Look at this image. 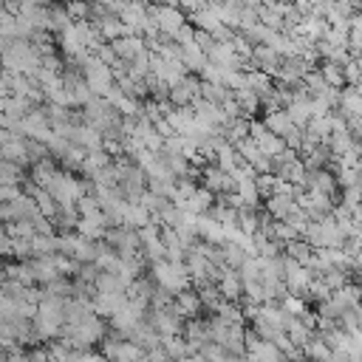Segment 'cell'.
Wrapping results in <instances>:
<instances>
[{
    "mask_svg": "<svg viewBox=\"0 0 362 362\" xmlns=\"http://www.w3.org/2000/svg\"><path fill=\"white\" fill-rule=\"evenodd\" d=\"M3 356H6V348H3V345H0V362H3Z\"/></svg>",
    "mask_w": 362,
    "mask_h": 362,
    "instance_id": "836d02e7",
    "label": "cell"
},
{
    "mask_svg": "<svg viewBox=\"0 0 362 362\" xmlns=\"http://www.w3.org/2000/svg\"><path fill=\"white\" fill-rule=\"evenodd\" d=\"M303 356H305L308 362H331V359H334V351L314 334V337L303 345Z\"/></svg>",
    "mask_w": 362,
    "mask_h": 362,
    "instance_id": "44dd1931",
    "label": "cell"
},
{
    "mask_svg": "<svg viewBox=\"0 0 362 362\" xmlns=\"http://www.w3.org/2000/svg\"><path fill=\"white\" fill-rule=\"evenodd\" d=\"M201 181H204V189H209L215 198H218V195L226 198V195L235 192V178H232V173L221 170L218 164L204 167V170H201Z\"/></svg>",
    "mask_w": 362,
    "mask_h": 362,
    "instance_id": "9c48e42d",
    "label": "cell"
},
{
    "mask_svg": "<svg viewBox=\"0 0 362 362\" xmlns=\"http://www.w3.org/2000/svg\"><path fill=\"white\" fill-rule=\"evenodd\" d=\"M283 249H286V257L297 260L300 266H308V263H311V257H314V246H311L308 240H303V238H297V240L286 243Z\"/></svg>",
    "mask_w": 362,
    "mask_h": 362,
    "instance_id": "603a6c76",
    "label": "cell"
},
{
    "mask_svg": "<svg viewBox=\"0 0 362 362\" xmlns=\"http://www.w3.org/2000/svg\"><path fill=\"white\" fill-rule=\"evenodd\" d=\"M8 139H11V133H8V130H6V127H0V147H3V144H6V141H8Z\"/></svg>",
    "mask_w": 362,
    "mask_h": 362,
    "instance_id": "d6a6232c",
    "label": "cell"
},
{
    "mask_svg": "<svg viewBox=\"0 0 362 362\" xmlns=\"http://www.w3.org/2000/svg\"><path fill=\"white\" fill-rule=\"evenodd\" d=\"M147 11H150V17L156 20L158 31H161L164 37H170V40L187 25V14H184L178 6H150Z\"/></svg>",
    "mask_w": 362,
    "mask_h": 362,
    "instance_id": "ba28073f",
    "label": "cell"
},
{
    "mask_svg": "<svg viewBox=\"0 0 362 362\" xmlns=\"http://www.w3.org/2000/svg\"><path fill=\"white\" fill-rule=\"evenodd\" d=\"M102 354H105L107 362H139L144 356V351L133 339H127V337H122L116 331L102 339Z\"/></svg>",
    "mask_w": 362,
    "mask_h": 362,
    "instance_id": "5b68a950",
    "label": "cell"
},
{
    "mask_svg": "<svg viewBox=\"0 0 362 362\" xmlns=\"http://www.w3.org/2000/svg\"><path fill=\"white\" fill-rule=\"evenodd\" d=\"M181 209H187L189 215H206L212 206H215V195L209 192V189H204V187H198L184 204H178Z\"/></svg>",
    "mask_w": 362,
    "mask_h": 362,
    "instance_id": "d6986e66",
    "label": "cell"
},
{
    "mask_svg": "<svg viewBox=\"0 0 362 362\" xmlns=\"http://www.w3.org/2000/svg\"><path fill=\"white\" fill-rule=\"evenodd\" d=\"M218 288H221L223 300L235 303V300L243 294V280H240V272H235V269L223 266V269H221V277H218Z\"/></svg>",
    "mask_w": 362,
    "mask_h": 362,
    "instance_id": "ac0fdd59",
    "label": "cell"
},
{
    "mask_svg": "<svg viewBox=\"0 0 362 362\" xmlns=\"http://www.w3.org/2000/svg\"><path fill=\"white\" fill-rule=\"evenodd\" d=\"M25 263H28V272H31L34 283H40V286H48L51 280L62 277V274L57 272V266H54V255H51V257H28Z\"/></svg>",
    "mask_w": 362,
    "mask_h": 362,
    "instance_id": "2e32d148",
    "label": "cell"
},
{
    "mask_svg": "<svg viewBox=\"0 0 362 362\" xmlns=\"http://www.w3.org/2000/svg\"><path fill=\"white\" fill-rule=\"evenodd\" d=\"M147 325H150L161 339H170V337H181V331H184V317L175 311V305H170V308H150Z\"/></svg>",
    "mask_w": 362,
    "mask_h": 362,
    "instance_id": "8992f818",
    "label": "cell"
},
{
    "mask_svg": "<svg viewBox=\"0 0 362 362\" xmlns=\"http://www.w3.org/2000/svg\"><path fill=\"white\" fill-rule=\"evenodd\" d=\"M28 362H54V359L48 356V351H34L28 354Z\"/></svg>",
    "mask_w": 362,
    "mask_h": 362,
    "instance_id": "1f68e13d",
    "label": "cell"
},
{
    "mask_svg": "<svg viewBox=\"0 0 362 362\" xmlns=\"http://www.w3.org/2000/svg\"><path fill=\"white\" fill-rule=\"evenodd\" d=\"M65 8H68V17L74 23L90 20V0H65Z\"/></svg>",
    "mask_w": 362,
    "mask_h": 362,
    "instance_id": "83f0119b",
    "label": "cell"
},
{
    "mask_svg": "<svg viewBox=\"0 0 362 362\" xmlns=\"http://www.w3.org/2000/svg\"><path fill=\"white\" fill-rule=\"evenodd\" d=\"M246 362H288V356L277 342L263 339L255 331H249L246 334Z\"/></svg>",
    "mask_w": 362,
    "mask_h": 362,
    "instance_id": "52a82bcc",
    "label": "cell"
},
{
    "mask_svg": "<svg viewBox=\"0 0 362 362\" xmlns=\"http://www.w3.org/2000/svg\"><path fill=\"white\" fill-rule=\"evenodd\" d=\"M3 74H6V71H3V62H0V79H3Z\"/></svg>",
    "mask_w": 362,
    "mask_h": 362,
    "instance_id": "e575fe53",
    "label": "cell"
},
{
    "mask_svg": "<svg viewBox=\"0 0 362 362\" xmlns=\"http://www.w3.org/2000/svg\"><path fill=\"white\" fill-rule=\"evenodd\" d=\"M158 288L170 291L173 297L187 291L189 286V272H187V263H173V260H158L153 263V277H150Z\"/></svg>",
    "mask_w": 362,
    "mask_h": 362,
    "instance_id": "3957f363",
    "label": "cell"
},
{
    "mask_svg": "<svg viewBox=\"0 0 362 362\" xmlns=\"http://www.w3.org/2000/svg\"><path fill=\"white\" fill-rule=\"evenodd\" d=\"M48 192L54 195V201H57V204H65V206H76V204H79V198H85L90 189L85 187V181H79V178H74L71 173L59 170V173H57V178L51 181Z\"/></svg>",
    "mask_w": 362,
    "mask_h": 362,
    "instance_id": "277c9868",
    "label": "cell"
},
{
    "mask_svg": "<svg viewBox=\"0 0 362 362\" xmlns=\"http://www.w3.org/2000/svg\"><path fill=\"white\" fill-rule=\"evenodd\" d=\"M161 345H164V351H167V356H170L173 362H181V359L192 356V348L187 345V339H184V337H170V339H161Z\"/></svg>",
    "mask_w": 362,
    "mask_h": 362,
    "instance_id": "cb8c5ba5",
    "label": "cell"
},
{
    "mask_svg": "<svg viewBox=\"0 0 362 362\" xmlns=\"http://www.w3.org/2000/svg\"><path fill=\"white\" fill-rule=\"evenodd\" d=\"M201 96V79L184 76L178 85L170 88V105L173 107H192V102Z\"/></svg>",
    "mask_w": 362,
    "mask_h": 362,
    "instance_id": "8fae6325",
    "label": "cell"
},
{
    "mask_svg": "<svg viewBox=\"0 0 362 362\" xmlns=\"http://www.w3.org/2000/svg\"><path fill=\"white\" fill-rule=\"evenodd\" d=\"M59 252V240L57 235H34L31 238V257H51Z\"/></svg>",
    "mask_w": 362,
    "mask_h": 362,
    "instance_id": "7402d4cb",
    "label": "cell"
},
{
    "mask_svg": "<svg viewBox=\"0 0 362 362\" xmlns=\"http://www.w3.org/2000/svg\"><path fill=\"white\" fill-rule=\"evenodd\" d=\"M249 136H252V141L260 147V153L269 156V158H274V156H280V153L286 150V141H283L280 136H274L263 122H252V124H249Z\"/></svg>",
    "mask_w": 362,
    "mask_h": 362,
    "instance_id": "30bf717a",
    "label": "cell"
},
{
    "mask_svg": "<svg viewBox=\"0 0 362 362\" xmlns=\"http://www.w3.org/2000/svg\"><path fill=\"white\" fill-rule=\"evenodd\" d=\"M320 74H322V79H325V85H328V88H339V85H345L342 65H337V62H322Z\"/></svg>",
    "mask_w": 362,
    "mask_h": 362,
    "instance_id": "d4e9b609",
    "label": "cell"
},
{
    "mask_svg": "<svg viewBox=\"0 0 362 362\" xmlns=\"http://www.w3.org/2000/svg\"><path fill=\"white\" fill-rule=\"evenodd\" d=\"M90 303H93V311L99 317H107L110 320L116 311H122L127 305V291H110V294L107 291H96Z\"/></svg>",
    "mask_w": 362,
    "mask_h": 362,
    "instance_id": "4fadbf2b",
    "label": "cell"
},
{
    "mask_svg": "<svg viewBox=\"0 0 362 362\" xmlns=\"http://www.w3.org/2000/svg\"><path fill=\"white\" fill-rule=\"evenodd\" d=\"M65 362H107L102 351H71Z\"/></svg>",
    "mask_w": 362,
    "mask_h": 362,
    "instance_id": "f546056e",
    "label": "cell"
},
{
    "mask_svg": "<svg viewBox=\"0 0 362 362\" xmlns=\"http://www.w3.org/2000/svg\"><path fill=\"white\" fill-rule=\"evenodd\" d=\"M150 223H153V215H150L147 206L133 204V201H124V206H122V226L141 229V226H150Z\"/></svg>",
    "mask_w": 362,
    "mask_h": 362,
    "instance_id": "e0dca14e",
    "label": "cell"
},
{
    "mask_svg": "<svg viewBox=\"0 0 362 362\" xmlns=\"http://www.w3.org/2000/svg\"><path fill=\"white\" fill-rule=\"evenodd\" d=\"M31 322H34L37 342H51V339H54V337H59V334H62V328H65V300L42 297Z\"/></svg>",
    "mask_w": 362,
    "mask_h": 362,
    "instance_id": "6da1fadb",
    "label": "cell"
},
{
    "mask_svg": "<svg viewBox=\"0 0 362 362\" xmlns=\"http://www.w3.org/2000/svg\"><path fill=\"white\" fill-rule=\"evenodd\" d=\"M173 305H175V311L181 314V317H189V320H195L198 314H201V308H204V300H201V294L198 291H181V294H175V300H173Z\"/></svg>",
    "mask_w": 362,
    "mask_h": 362,
    "instance_id": "ffe728a7",
    "label": "cell"
},
{
    "mask_svg": "<svg viewBox=\"0 0 362 362\" xmlns=\"http://www.w3.org/2000/svg\"><path fill=\"white\" fill-rule=\"evenodd\" d=\"M20 195H23L20 187H14V184H0V204H8V201H14V198H20Z\"/></svg>",
    "mask_w": 362,
    "mask_h": 362,
    "instance_id": "4dcf8cb0",
    "label": "cell"
},
{
    "mask_svg": "<svg viewBox=\"0 0 362 362\" xmlns=\"http://www.w3.org/2000/svg\"><path fill=\"white\" fill-rule=\"evenodd\" d=\"M6 235L17 238V240H31L37 235V229L31 221H17V223H6Z\"/></svg>",
    "mask_w": 362,
    "mask_h": 362,
    "instance_id": "4316f807",
    "label": "cell"
},
{
    "mask_svg": "<svg viewBox=\"0 0 362 362\" xmlns=\"http://www.w3.org/2000/svg\"><path fill=\"white\" fill-rule=\"evenodd\" d=\"M0 184H14V187H20V184H23V167L3 158V161H0Z\"/></svg>",
    "mask_w": 362,
    "mask_h": 362,
    "instance_id": "484cf974",
    "label": "cell"
},
{
    "mask_svg": "<svg viewBox=\"0 0 362 362\" xmlns=\"http://www.w3.org/2000/svg\"><path fill=\"white\" fill-rule=\"evenodd\" d=\"M0 158L25 167V164L31 161V156H28V139H25V136H11V139L0 147Z\"/></svg>",
    "mask_w": 362,
    "mask_h": 362,
    "instance_id": "9a60e30c",
    "label": "cell"
},
{
    "mask_svg": "<svg viewBox=\"0 0 362 362\" xmlns=\"http://www.w3.org/2000/svg\"><path fill=\"white\" fill-rule=\"evenodd\" d=\"M110 45H113L116 57H119V59H124L127 65H130V62H136L141 54H147V42H144V37H139V34L119 37V40H113Z\"/></svg>",
    "mask_w": 362,
    "mask_h": 362,
    "instance_id": "7c38bea8",
    "label": "cell"
},
{
    "mask_svg": "<svg viewBox=\"0 0 362 362\" xmlns=\"http://www.w3.org/2000/svg\"><path fill=\"white\" fill-rule=\"evenodd\" d=\"M181 337L187 339V345L192 348V354H198V351H201L206 342H212L206 320H189V322H184V331H181Z\"/></svg>",
    "mask_w": 362,
    "mask_h": 362,
    "instance_id": "5bb4252c",
    "label": "cell"
},
{
    "mask_svg": "<svg viewBox=\"0 0 362 362\" xmlns=\"http://www.w3.org/2000/svg\"><path fill=\"white\" fill-rule=\"evenodd\" d=\"M255 181H257L260 198H269V195H274V192H277V184H280V178H277L274 173H263V175H257Z\"/></svg>",
    "mask_w": 362,
    "mask_h": 362,
    "instance_id": "f1b7e54d",
    "label": "cell"
},
{
    "mask_svg": "<svg viewBox=\"0 0 362 362\" xmlns=\"http://www.w3.org/2000/svg\"><path fill=\"white\" fill-rule=\"evenodd\" d=\"M62 342L71 345L74 351H90L96 342L102 345V339L107 337V325L99 314H90L88 320H82L79 325H65L62 328Z\"/></svg>",
    "mask_w": 362,
    "mask_h": 362,
    "instance_id": "7a4b0ae2",
    "label": "cell"
}]
</instances>
